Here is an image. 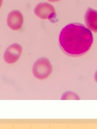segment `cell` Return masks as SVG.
Instances as JSON below:
<instances>
[{
	"label": "cell",
	"mask_w": 97,
	"mask_h": 129,
	"mask_svg": "<svg viewBox=\"0 0 97 129\" xmlns=\"http://www.w3.org/2000/svg\"><path fill=\"white\" fill-rule=\"evenodd\" d=\"M85 20L88 29L97 33V11L91 8H88L85 15Z\"/></svg>",
	"instance_id": "cell-6"
},
{
	"label": "cell",
	"mask_w": 97,
	"mask_h": 129,
	"mask_svg": "<svg viewBox=\"0 0 97 129\" xmlns=\"http://www.w3.org/2000/svg\"><path fill=\"white\" fill-rule=\"evenodd\" d=\"M80 99L79 96L76 93L71 90H68L64 92L61 97V99L62 100H79Z\"/></svg>",
	"instance_id": "cell-7"
},
{
	"label": "cell",
	"mask_w": 97,
	"mask_h": 129,
	"mask_svg": "<svg viewBox=\"0 0 97 129\" xmlns=\"http://www.w3.org/2000/svg\"><path fill=\"white\" fill-rule=\"evenodd\" d=\"M2 4H3V0H0V8L2 6Z\"/></svg>",
	"instance_id": "cell-10"
},
{
	"label": "cell",
	"mask_w": 97,
	"mask_h": 129,
	"mask_svg": "<svg viewBox=\"0 0 97 129\" xmlns=\"http://www.w3.org/2000/svg\"><path fill=\"white\" fill-rule=\"evenodd\" d=\"M52 70L50 61L45 58L38 59L34 63L33 68L34 76L39 80L47 78L51 74Z\"/></svg>",
	"instance_id": "cell-2"
},
{
	"label": "cell",
	"mask_w": 97,
	"mask_h": 129,
	"mask_svg": "<svg viewBox=\"0 0 97 129\" xmlns=\"http://www.w3.org/2000/svg\"><path fill=\"white\" fill-rule=\"evenodd\" d=\"M94 78V80L95 82L97 83V71L95 72V73Z\"/></svg>",
	"instance_id": "cell-8"
},
{
	"label": "cell",
	"mask_w": 97,
	"mask_h": 129,
	"mask_svg": "<svg viewBox=\"0 0 97 129\" xmlns=\"http://www.w3.org/2000/svg\"><path fill=\"white\" fill-rule=\"evenodd\" d=\"M49 2H52V3H55V2H58L60 1V0H48Z\"/></svg>",
	"instance_id": "cell-9"
},
{
	"label": "cell",
	"mask_w": 97,
	"mask_h": 129,
	"mask_svg": "<svg viewBox=\"0 0 97 129\" xmlns=\"http://www.w3.org/2000/svg\"><path fill=\"white\" fill-rule=\"evenodd\" d=\"M34 12L36 16L42 19L51 20L56 16L54 6L48 3L38 4L34 9Z\"/></svg>",
	"instance_id": "cell-3"
},
{
	"label": "cell",
	"mask_w": 97,
	"mask_h": 129,
	"mask_svg": "<svg viewBox=\"0 0 97 129\" xmlns=\"http://www.w3.org/2000/svg\"><path fill=\"white\" fill-rule=\"evenodd\" d=\"M23 23V16L20 11L13 10L8 15V26L13 30H18L22 28Z\"/></svg>",
	"instance_id": "cell-5"
},
{
	"label": "cell",
	"mask_w": 97,
	"mask_h": 129,
	"mask_svg": "<svg viewBox=\"0 0 97 129\" xmlns=\"http://www.w3.org/2000/svg\"><path fill=\"white\" fill-rule=\"evenodd\" d=\"M22 52V47L18 44L14 43L7 47L4 54V60L7 63L12 64L19 58Z\"/></svg>",
	"instance_id": "cell-4"
},
{
	"label": "cell",
	"mask_w": 97,
	"mask_h": 129,
	"mask_svg": "<svg viewBox=\"0 0 97 129\" xmlns=\"http://www.w3.org/2000/svg\"><path fill=\"white\" fill-rule=\"evenodd\" d=\"M93 41L90 30L79 23L67 25L62 29L59 35L61 48L67 54L74 56L87 52L91 48Z\"/></svg>",
	"instance_id": "cell-1"
}]
</instances>
